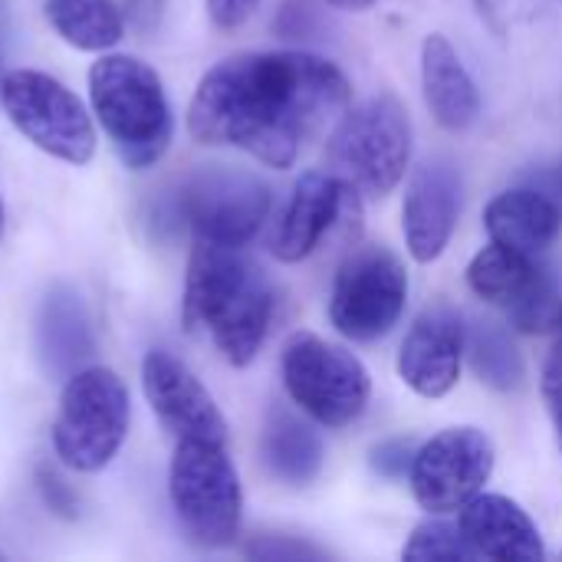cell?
Masks as SVG:
<instances>
[{
    "instance_id": "4dcf8cb0",
    "label": "cell",
    "mask_w": 562,
    "mask_h": 562,
    "mask_svg": "<svg viewBox=\"0 0 562 562\" xmlns=\"http://www.w3.org/2000/svg\"><path fill=\"white\" fill-rule=\"evenodd\" d=\"M257 7L260 0H207V16L221 30H237L240 23L254 16Z\"/></svg>"
},
{
    "instance_id": "d4e9b609",
    "label": "cell",
    "mask_w": 562,
    "mask_h": 562,
    "mask_svg": "<svg viewBox=\"0 0 562 562\" xmlns=\"http://www.w3.org/2000/svg\"><path fill=\"white\" fill-rule=\"evenodd\" d=\"M553 0H474L477 16L494 36H510L520 26L537 23Z\"/></svg>"
},
{
    "instance_id": "2e32d148",
    "label": "cell",
    "mask_w": 562,
    "mask_h": 562,
    "mask_svg": "<svg viewBox=\"0 0 562 562\" xmlns=\"http://www.w3.org/2000/svg\"><path fill=\"white\" fill-rule=\"evenodd\" d=\"M461 211V175L448 158H428L415 168L405 204L402 231L415 263H435L451 244Z\"/></svg>"
},
{
    "instance_id": "44dd1931",
    "label": "cell",
    "mask_w": 562,
    "mask_h": 562,
    "mask_svg": "<svg viewBox=\"0 0 562 562\" xmlns=\"http://www.w3.org/2000/svg\"><path fill=\"white\" fill-rule=\"evenodd\" d=\"M260 458H263V468L277 481L290 487H306L319 477L326 451H323L319 435L300 415H293L283 405H273L263 422Z\"/></svg>"
},
{
    "instance_id": "e575fe53",
    "label": "cell",
    "mask_w": 562,
    "mask_h": 562,
    "mask_svg": "<svg viewBox=\"0 0 562 562\" xmlns=\"http://www.w3.org/2000/svg\"><path fill=\"white\" fill-rule=\"evenodd\" d=\"M560 188H562V168H560Z\"/></svg>"
},
{
    "instance_id": "4fadbf2b",
    "label": "cell",
    "mask_w": 562,
    "mask_h": 562,
    "mask_svg": "<svg viewBox=\"0 0 562 562\" xmlns=\"http://www.w3.org/2000/svg\"><path fill=\"white\" fill-rule=\"evenodd\" d=\"M359 221H362V194L359 191H352L333 171H306L296 181L283 214L273 227L270 254L280 263H303L336 231H339V237L356 240Z\"/></svg>"
},
{
    "instance_id": "ac0fdd59",
    "label": "cell",
    "mask_w": 562,
    "mask_h": 562,
    "mask_svg": "<svg viewBox=\"0 0 562 562\" xmlns=\"http://www.w3.org/2000/svg\"><path fill=\"white\" fill-rule=\"evenodd\" d=\"M458 527L471 543L474 557L497 562H540L547 560L543 537L530 514L504 494H477L461 507Z\"/></svg>"
},
{
    "instance_id": "7a4b0ae2",
    "label": "cell",
    "mask_w": 562,
    "mask_h": 562,
    "mask_svg": "<svg viewBox=\"0 0 562 562\" xmlns=\"http://www.w3.org/2000/svg\"><path fill=\"white\" fill-rule=\"evenodd\" d=\"M273 306V286L244 247L194 240L181 300L188 333H207L234 369H247L270 333Z\"/></svg>"
},
{
    "instance_id": "9c48e42d",
    "label": "cell",
    "mask_w": 562,
    "mask_h": 562,
    "mask_svg": "<svg viewBox=\"0 0 562 562\" xmlns=\"http://www.w3.org/2000/svg\"><path fill=\"white\" fill-rule=\"evenodd\" d=\"M408 303V270L385 244H359L342 257L333 293L329 323L352 342L389 336Z\"/></svg>"
},
{
    "instance_id": "f1b7e54d",
    "label": "cell",
    "mask_w": 562,
    "mask_h": 562,
    "mask_svg": "<svg viewBox=\"0 0 562 562\" xmlns=\"http://www.w3.org/2000/svg\"><path fill=\"white\" fill-rule=\"evenodd\" d=\"M415 441L412 438H392V441H382L372 448V468L382 474V477H405L412 474V461H415Z\"/></svg>"
},
{
    "instance_id": "5bb4252c",
    "label": "cell",
    "mask_w": 562,
    "mask_h": 562,
    "mask_svg": "<svg viewBox=\"0 0 562 562\" xmlns=\"http://www.w3.org/2000/svg\"><path fill=\"white\" fill-rule=\"evenodd\" d=\"M142 389L155 418L165 431L175 435V441L198 438L227 445V422L221 408L178 356L151 349L142 362Z\"/></svg>"
},
{
    "instance_id": "7c38bea8",
    "label": "cell",
    "mask_w": 562,
    "mask_h": 562,
    "mask_svg": "<svg viewBox=\"0 0 562 562\" xmlns=\"http://www.w3.org/2000/svg\"><path fill=\"white\" fill-rule=\"evenodd\" d=\"M468 286L477 300L504 310L520 333H550L562 293L540 257L487 244L468 267Z\"/></svg>"
},
{
    "instance_id": "5b68a950",
    "label": "cell",
    "mask_w": 562,
    "mask_h": 562,
    "mask_svg": "<svg viewBox=\"0 0 562 562\" xmlns=\"http://www.w3.org/2000/svg\"><path fill=\"white\" fill-rule=\"evenodd\" d=\"M329 171L366 201L389 198L412 161V119L392 92L346 109L326 145Z\"/></svg>"
},
{
    "instance_id": "836d02e7",
    "label": "cell",
    "mask_w": 562,
    "mask_h": 562,
    "mask_svg": "<svg viewBox=\"0 0 562 562\" xmlns=\"http://www.w3.org/2000/svg\"><path fill=\"white\" fill-rule=\"evenodd\" d=\"M0 227H3V204H0Z\"/></svg>"
},
{
    "instance_id": "d6986e66",
    "label": "cell",
    "mask_w": 562,
    "mask_h": 562,
    "mask_svg": "<svg viewBox=\"0 0 562 562\" xmlns=\"http://www.w3.org/2000/svg\"><path fill=\"white\" fill-rule=\"evenodd\" d=\"M484 227L494 244L543 257L562 234V207L537 188H510L487 201Z\"/></svg>"
},
{
    "instance_id": "e0dca14e",
    "label": "cell",
    "mask_w": 562,
    "mask_h": 562,
    "mask_svg": "<svg viewBox=\"0 0 562 562\" xmlns=\"http://www.w3.org/2000/svg\"><path fill=\"white\" fill-rule=\"evenodd\" d=\"M36 359L53 382H66L79 369H86L95 356V326L82 293L69 283H56L46 290L36 313Z\"/></svg>"
},
{
    "instance_id": "1f68e13d",
    "label": "cell",
    "mask_w": 562,
    "mask_h": 562,
    "mask_svg": "<svg viewBox=\"0 0 562 562\" xmlns=\"http://www.w3.org/2000/svg\"><path fill=\"white\" fill-rule=\"evenodd\" d=\"M165 3L168 0H125L122 7V16L128 20V26L135 33H151L158 23H161V13H165Z\"/></svg>"
},
{
    "instance_id": "484cf974",
    "label": "cell",
    "mask_w": 562,
    "mask_h": 562,
    "mask_svg": "<svg viewBox=\"0 0 562 562\" xmlns=\"http://www.w3.org/2000/svg\"><path fill=\"white\" fill-rule=\"evenodd\" d=\"M244 553L250 560H273V562H303V560H326L329 553L316 543L296 540V537H283V533H257Z\"/></svg>"
},
{
    "instance_id": "83f0119b",
    "label": "cell",
    "mask_w": 562,
    "mask_h": 562,
    "mask_svg": "<svg viewBox=\"0 0 562 562\" xmlns=\"http://www.w3.org/2000/svg\"><path fill=\"white\" fill-rule=\"evenodd\" d=\"M550 336H553V349L543 366V398H547V408H550V418L557 428V445L562 451V300Z\"/></svg>"
},
{
    "instance_id": "3957f363",
    "label": "cell",
    "mask_w": 562,
    "mask_h": 562,
    "mask_svg": "<svg viewBox=\"0 0 562 562\" xmlns=\"http://www.w3.org/2000/svg\"><path fill=\"white\" fill-rule=\"evenodd\" d=\"M89 99L102 132L128 168L142 171L161 161L175 135V119L161 76L148 63L125 53L99 56L89 69Z\"/></svg>"
},
{
    "instance_id": "9a60e30c",
    "label": "cell",
    "mask_w": 562,
    "mask_h": 562,
    "mask_svg": "<svg viewBox=\"0 0 562 562\" xmlns=\"http://www.w3.org/2000/svg\"><path fill=\"white\" fill-rule=\"evenodd\" d=\"M464 362V319L448 303L428 306L398 349V379L422 398H445Z\"/></svg>"
},
{
    "instance_id": "52a82bcc",
    "label": "cell",
    "mask_w": 562,
    "mask_h": 562,
    "mask_svg": "<svg viewBox=\"0 0 562 562\" xmlns=\"http://www.w3.org/2000/svg\"><path fill=\"white\" fill-rule=\"evenodd\" d=\"M128 389L112 369H79L63 382L59 412L53 422L56 458L79 474L109 468L128 435Z\"/></svg>"
},
{
    "instance_id": "7402d4cb",
    "label": "cell",
    "mask_w": 562,
    "mask_h": 562,
    "mask_svg": "<svg viewBox=\"0 0 562 562\" xmlns=\"http://www.w3.org/2000/svg\"><path fill=\"white\" fill-rule=\"evenodd\" d=\"M464 356L474 375L494 392H517L527 379L517 342L494 319H471V326H464Z\"/></svg>"
},
{
    "instance_id": "4316f807",
    "label": "cell",
    "mask_w": 562,
    "mask_h": 562,
    "mask_svg": "<svg viewBox=\"0 0 562 562\" xmlns=\"http://www.w3.org/2000/svg\"><path fill=\"white\" fill-rule=\"evenodd\" d=\"M326 0H283L273 20V33L283 40H313L323 26Z\"/></svg>"
},
{
    "instance_id": "ba28073f",
    "label": "cell",
    "mask_w": 562,
    "mask_h": 562,
    "mask_svg": "<svg viewBox=\"0 0 562 562\" xmlns=\"http://www.w3.org/2000/svg\"><path fill=\"white\" fill-rule=\"evenodd\" d=\"M280 369L293 405L323 428H349L369 408L372 379L366 366L316 333H293L283 346Z\"/></svg>"
},
{
    "instance_id": "8fae6325",
    "label": "cell",
    "mask_w": 562,
    "mask_h": 562,
    "mask_svg": "<svg viewBox=\"0 0 562 562\" xmlns=\"http://www.w3.org/2000/svg\"><path fill=\"white\" fill-rule=\"evenodd\" d=\"M494 474V445L481 428H445L415 451L412 494L431 517L461 514L477 494H484Z\"/></svg>"
},
{
    "instance_id": "6da1fadb",
    "label": "cell",
    "mask_w": 562,
    "mask_h": 562,
    "mask_svg": "<svg viewBox=\"0 0 562 562\" xmlns=\"http://www.w3.org/2000/svg\"><path fill=\"white\" fill-rule=\"evenodd\" d=\"M349 99L346 72L316 53H237L198 82L188 132L201 145L240 148L270 168H290Z\"/></svg>"
},
{
    "instance_id": "30bf717a",
    "label": "cell",
    "mask_w": 562,
    "mask_h": 562,
    "mask_svg": "<svg viewBox=\"0 0 562 562\" xmlns=\"http://www.w3.org/2000/svg\"><path fill=\"white\" fill-rule=\"evenodd\" d=\"M0 105L13 128L49 158L86 165L95 155V128L86 105L40 69H13L0 82Z\"/></svg>"
},
{
    "instance_id": "603a6c76",
    "label": "cell",
    "mask_w": 562,
    "mask_h": 562,
    "mask_svg": "<svg viewBox=\"0 0 562 562\" xmlns=\"http://www.w3.org/2000/svg\"><path fill=\"white\" fill-rule=\"evenodd\" d=\"M46 20L76 49H112L125 33V16L112 0H46Z\"/></svg>"
},
{
    "instance_id": "ffe728a7",
    "label": "cell",
    "mask_w": 562,
    "mask_h": 562,
    "mask_svg": "<svg viewBox=\"0 0 562 562\" xmlns=\"http://www.w3.org/2000/svg\"><path fill=\"white\" fill-rule=\"evenodd\" d=\"M422 89L428 112L445 132H464L477 122V86L445 33H428L422 43Z\"/></svg>"
},
{
    "instance_id": "277c9868",
    "label": "cell",
    "mask_w": 562,
    "mask_h": 562,
    "mask_svg": "<svg viewBox=\"0 0 562 562\" xmlns=\"http://www.w3.org/2000/svg\"><path fill=\"white\" fill-rule=\"evenodd\" d=\"M270 214V188L234 165H201L158 201L155 224L188 231L194 240L247 247Z\"/></svg>"
},
{
    "instance_id": "f546056e",
    "label": "cell",
    "mask_w": 562,
    "mask_h": 562,
    "mask_svg": "<svg viewBox=\"0 0 562 562\" xmlns=\"http://www.w3.org/2000/svg\"><path fill=\"white\" fill-rule=\"evenodd\" d=\"M36 481H40V494H43V501H46V507L56 514V517H66V520H72L76 514H79V497H76V491L56 474V471H49V468H40V474H36Z\"/></svg>"
},
{
    "instance_id": "cb8c5ba5",
    "label": "cell",
    "mask_w": 562,
    "mask_h": 562,
    "mask_svg": "<svg viewBox=\"0 0 562 562\" xmlns=\"http://www.w3.org/2000/svg\"><path fill=\"white\" fill-rule=\"evenodd\" d=\"M405 560H445V562H468L474 560L471 543L464 540L461 527H451L445 520H425L412 530L405 550Z\"/></svg>"
},
{
    "instance_id": "d6a6232c",
    "label": "cell",
    "mask_w": 562,
    "mask_h": 562,
    "mask_svg": "<svg viewBox=\"0 0 562 562\" xmlns=\"http://www.w3.org/2000/svg\"><path fill=\"white\" fill-rule=\"evenodd\" d=\"M329 7H336V10H369L375 0H326Z\"/></svg>"
},
{
    "instance_id": "8992f818",
    "label": "cell",
    "mask_w": 562,
    "mask_h": 562,
    "mask_svg": "<svg viewBox=\"0 0 562 562\" xmlns=\"http://www.w3.org/2000/svg\"><path fill=\"white\" fill-rule=\"evenodd\" d=\"M168 497L191 543L204 550H224L237 543L244 494L237 468L221 441L184 438L175 445Z\"/></svg>"
}]
</instances>
